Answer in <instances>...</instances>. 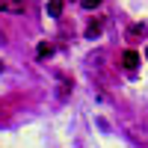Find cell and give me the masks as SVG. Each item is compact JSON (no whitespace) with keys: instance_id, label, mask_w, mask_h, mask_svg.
<instances>
[{"instance_id":"5b68a950","label":"cell","mask_w":148,"mask_h":148,"mask_svg":"<svg viewBox=\"0 0 148 148\" xmlns=\"http://www.w3.org/2000/svg\"><path fill=\"white\" fill-rule=\"evenodd\" d=\"M98 33H101V24H98V21H95V24H89V30H86V36H89V39H95Z\"/></svg>"},{"instance_id":"7a4b0ae2","label":"cell","mask_w":148,"mask_h":148,"mask_svg":"<svg viewBox=\"0 0 148 148\" xmlns=\"http://www.w3.org/2000/svg\"><path fill=\"white\" fill-rule=\"evenodd\" d=\"M121 62H125V68H136L139 65V53L136 51H125L121 53Z\"/></svg>"},{"instance_id":"3957f363","label":"cell","mask_w":148,"mask_h":148,"mask_svg":"<svg viewBox=\"0 0 148 148\" xmlns=\"http://www.w3.org/2000/svg\"><path fill=\"white\" fill-rule=\"evenodd\" d=\"M59 12H62V0H47V15L56 18Z\"/></svg>"},{"instance_id":"ba28073f","label":"cell","mask_w":148,"mask_h":148,"mask_svg":"<svg viewBox=\"0 0 148 148\" xmlns=\"http://www.w3.org/2000/svg\"><path fill=\"white\" fill-rule=\"evenodd\" d=\"M0 71H3V62H0Z\"/></svg>"},{"instance_id":"277c9868","label":"cell","mask_w":148,"mask_h":148,"mask_svg":"<svg viewBox=\"0 0 148 148\" xmlns=\"http://www.w3.org/2000/svg\"><path fill=\"white\" fill-rule=\"evenodd\" d=\"M36 53H39V59H47V56L53 53V47H51V45H39V47H36Z\"/></svg>"},{"instance_id":"8992f818","label":"cell","mask_w":148,"mask_h":148,"mask_svg":"<svg viewBox=\"0 0 148 148\" xmlns=\"http://www.w3.org/2000/svg\"><path fill=\"white\" fill-rule=\"evenodd\" d=\"M83 6H86V9H98V6H101V0H83Z\"/></svg>"},{"instance_id":"6da1fadb","label":"cell","mask_w":148,"mask_h":148,"mask_svg":"<svg viewBox=\"0 0 148 148\" xmlns=\"http://www.w3.org/2000/svg\"><path fill=\"white\" fill-rule=\"evenodd\" d=\"M24 0H0V12H21Z\"/></svg>"},{"instance_id":"52a82bcc","label":"cell","mask_w":148,"mask_h":148,"mask_svg":"<svg viewBox=\"0 0 148 148\" xmlns=\"http://www.w3.org/2000/svg\"><path fill=\"white\" fill-rule=\"evenodd\" d=\"M145 59H148V47H145Z\"/></svg>"}]
</instances>
